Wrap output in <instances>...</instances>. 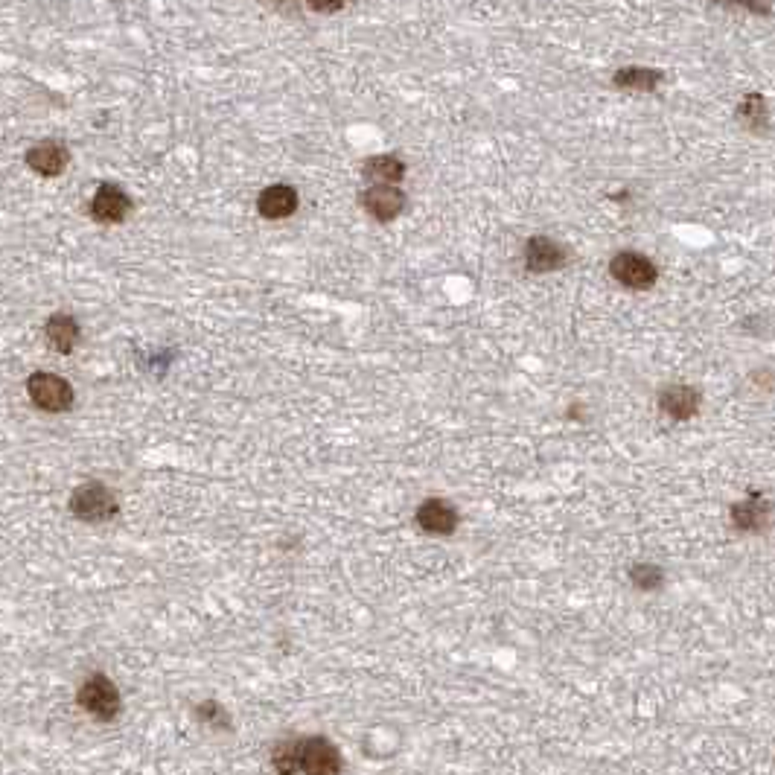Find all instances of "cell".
Instances as JSON below:
<instances>
[{
    "instance_id": "1",
    "label": "cell",
    "mask_w": 775,
    "mask_h": 775,
    "mask_svg": "<svg viewBox=\"0 0 775 775\" xmlns=\"http://www.w3.org/2000/svg\"><path fill=\"white\" fill-rule=\"evenodd\" d=\"M117 510L120 505H117L114 493L100 481H88V484L76 487L70 496V513L82 522H108L117 516Z\"/></svg>"
},
{
    "instance_id": "2",
    "label": "cell",
    "mask_w": 775,
    "mask_h": 775,
    "mask_svg": "<svg viewBox=\"0 0 775 775\" xmlns=\"http://www.w3.org/2000/svg\"><path fill=\"white\" fill-rule=\"evenodd\" d=\"M609 274L627 286V289H636V292H644V289H653L656 280H659V269L650 257H644L639 251H618L612 260H609Z\"/></svg>"
},
{
    "instance_id": "3",
    "label": "cell",
    "mask_w": 775,
    "mask_h": 775,
    "mask_svg": "<svg viewBox=\"0 0 775 775\" xmlns=\"http://www.w3.org/2000/svg\"><path fill=\"white\" fill-rule=\"evenodd\" d=\"M79 706L102 723H111L120 714V691L108 676H88L79 688Z\"/></svg>"
},
{
    "instance_id": "4",
    "label": "cell",
    "mask_w": 775,
    "mask_h": 775,
    "mask_svg": "<svg viewBox=\"0 0 775 775\" xmlns=\"http://www.w3.org/2000/svg\"><path fill=\"white\" fill-rule=\"evenodd\" d=\"M298 773L304 775H338L341 773V752L336 743L315 735L298 738Z\"/></svg>"
},
{
    "instance_id": "5",
    "label": "cell",
    "mask_w": 775,
    "mask_h": 775,
    "mask_svg": "<svg viewBox=\"0 0 775 775\" xmlns=\"http://www.w3.org/2000/svg\"><path fill=\"white\" fill-rule=\"evenodd\" d=\"M27 394H30L35 408L50 411V414L68 411L70 405H73V388H70V382H65V379L56 376V373H33L30 382H27Z\"/></svg>"
},
{
    "instance_id": "6",
    "label": "cell",
    "mask_w": 775,
    "mask_h": 775,
    "mask_svg": "<svg viewBox=\"0 0 775 775\" xmlns=\"http://www.w3.org/2000/svg\"><path fill=\"white\" fill-rule=\"evenodd\" d=\"M569 263V254L560 242H554L551 236H531L525 245V266L534 274H551L560 271Z\"/></svg>"
},
{
    "instance_id": "7",
    "label": "cell",
    "mask_w": 775,
    "mask_h": 775,
    "mask_svg": "<svg viewBox=\"0 0 775 775\" xmlns=\"http://www.w3.org/2000/svg\"><path fill=\"white\" fill-rule=\"evenodd\" d=\"M405 193L400 187H391V184H373L362 193V207L371 213L376 222H394L397 216H403Z\"/></svg>"
},
{
    "instance_id": "8",
    "label": "cell",
    "mask_w": 775,
    "mask_h": 775,
    "mask_svg": "<svg viewBox=\"0 0 775 775\" xmlns=\"http://www.w3.org/2000/svg\"><path fill=\"white\" fill-rule=\"evenodd\" d=\"M417 528L435 537H449L458 528V507L446 499H426L417 507Z\"/></svg>"
},
{
    "instance_id": "9",
    "label": "cell",
    "mask_w": 775,
    "mask_h": 775,
    "mask_svg": "<svg viewBox=\"0 0 775 775\" xmlns=\"http://www.w3.org/2000/svg\"><path fill=\"white\" fill-rule=\"evenodd\" d=\"M132 199L117 187V184H102L91 199V216L102 225H117L129 216Z\"/></svg>"
},
{
    "instance_id": "10",
    "label": "cell",
    "mask_w": 775,
    "mask_h": 775,
    "mask_svg": "<svg viewBox=\"0 0 775 775\" xmlns=\"http://www.w3.org/2000/svg\"><path fill=\"white\" fill-rule=\"evenodd\" d=\"M298 190L289 187V184H271L266 187L260 196H257V210L263 219H271V222H280V219H289L295 210H298Z\"/></svg>"
},
{
    "instance_id": "11",
    "label": "cell",
    "mask_w": 775,
    "mask_h": 775,
    "mask_svg": "<svg viewBox=\"0 0 775 775\" xmlns=\"http://www.w3.org/2000/svg\"><path fill=\"white\" fill-rule=\"evenodd\" d=\"M68 161V149H65V143H59V140H44V143H38V146H33V149L27 152V167L38 172V175H44V178L62 175V172L68 169Z\"/></svg>"
},
{
    "instance_id": "12",
    "label": "cell",
    "mask_w": 775,
    "mask_h": 775,
    "mask_svg": "<svg viewBox=\"0 0 775 775\" xmlns=\"http://www.w3.org/2000/svg\"><path fill=\"white\" fill-rule=\"evenodd\" d=\"M703 405V394L694 385H668L659 394V408L674 420H691Z\"/></svg>"
},
{
    "instance_id": "13",
    "label": "cell",
    "mask_w": 775,
    "mask_h": 775,
    "mask_svg": "<svg viewBox=\"0 0 775 775\" xmlns=\"http://www.w3.org/2000/svg\"><path fill=\"white\" fill-rule=\"evenodd\" d=\"M732 522H735V528H741V531H764L767 528V522H770V505L755 493V496H749V499H743L738 505L732 507Z\"/></svg>"
},
{
    "instance_id": "14",
    "label": "cell",
    "mask_w": 775,
    "mask_h": 775,
    "mask_svg": "<svg viewBox=\"0 0 775 775\" xmlns=\"http://www.w3.org/2000/svg\"><path fill=\"white\" fill-rule=\"evenodd\" d=\"M405 175V164L397 158V155H373L365 161V167H362V178L365 181H371L373 184H397V181H403Z\"/></svg>"
},
{
    "instance_id": "15",
    "label": "cell",
    "mask_w": 775,
    "mask_h": 775,
    "mask_svg": "<svg viewBox=\"0 0 775 775\" xmlns=\"http://www.w3.org/2000/svg\"><path fill=\"white\" fill-rule=\"evenodd\" d=\"M44 333H47V341H50L59 353H70V350L79 344V324H76V318H70V315H53V318L47 321Z\"/></svg>"
},
{
    "instance_id": "16",
    "label": "cell",
    "mask_w": 775,
    "mask_h": 775,
    "mask_svg": "<svg viewBox=\"0 0 775 775\" xmlns=\"http://www.w3.org/2000/svg\"><path fill=\"white\" fill-rule=\"evenodd\" d=\"M665 76L653 68H621L612 76V85L621 91H653Z\"/></svg>"
},
{
    "instance_id": "17",
    "label": "cell",
    "mask_w": 775,
    "mask_h": 775,
    "mask_svg": "<svg viewBox=\"0 0 775 775\" xmlns=\"http://www.w3.org/2000/svg\"><path fill=\"white\" fill-rule=\"evenodd\" d=\"M271 764L277 775H298V738L277 743L271 752Z\"/></svg>"
},
{
    "instance_id": "18",
    "label": "cell",
    "mask_w": 775,
    "mask_h": 775,
    "mask_svg": "<svg viewBox=\"0 0 775 775\" xmlns=\"http://www.w3.org/2000/svg\"><path fill=\"white\" fill-rule=\"evenodd\" d=\"M738 114H741V120L749 126V129H761V123H767V117H770V111H767V100L761 97V94H749V97H743L741 108H738Z\"/></svg>"
},
{
    "instance_id": "19",
    "label": "cell",
    "mask_w": 775,
    "mask_h": 775,
    "mask_svg": "<svg viewBox=\"0 0 775 775\" xmlns=\"http://www.w3.org/2000/svg\"><path fill=\"white\" fill-rule=\"evenodd\" d=\"M630 580H633V586L641 589V592H653V589H659V586L665 583V572H662L656 563H636V566L630 569Z\"/></svg>"
},
{
    "instance_id": "20",
    "label": "cell",
    "mask_w": 775,
    "mask_h": 775,
    "mask_svg": "<svg viewBox=\"0 0 775 775\" xmlns=\"http://www.w3.org/2000/svg\"><path fill=\"white\" fill-rule=\"evenodd\" d=\"M196 717L202 720L204 726H228V714H225V708L219 706V703H213V700H207V703H202V706L196 708Z\"/></svg>"
}]
</instances>
